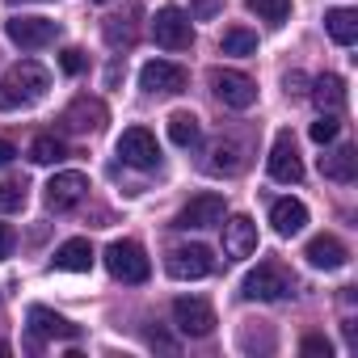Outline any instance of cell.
<instances>
[{
	"label": "cell",
	"instance_id": "2",
	"mask_svg": "<svg viewBox=\"0 0 358 358\" xmlns=\"http://www.w3.org/2000/svg\"><path fill=\"white\" fill-rule=\"evenodd\" d=\"M241 291H245V299H287V295L295 291V278H291L278 262H262L257 270L245 274Z\"/></svg>",
	"mask_w": 358,
	"mask_h": 358
},
{
	"label": "cell",
	"instance_id": "1",
	"mask_svg": "<svg viewBox=\"0 0 358 358\" xmlns=\"http://www.w3.org/2000/svg\"><path fill=\"white\" fill-rule=\"evenodd\" d=\"M51 89V76L43 64L34 59H22L5 72V80H0V110H17V106H34L43 93Z\"/></svg>",
	"mask_w": 358,
	"mask_h": 358
},
{
	"label": "cell",
	"instance_id": "10",
	"mask_svg": "<svg viewBox=\"0 0 358 358\" xmlns=\"http://www.w3.org/2000/svg\"><path fill=\"white\" fill-rule=\"evenodd\" d=\"M215 224H224V194H199V199H190L182 211H177V220H173V228H215Z\"/></svg>",
	"mask_w": 358,
	"mask_h": 358
},
{
	"label": "cell",
	"instance_id": "20",
	"mask_svg": "<svg viewBox=\"0 0 358 358\" xmlns=\"http://www.w3.org/2000/svg\"><path fill=\"white\" fill-rule=\"evenodd\" d=\"M320 173L333 177V182H354V173H358V152H354V148H333L329 156H320Z\"/></svg>",
	"mask_w": 358,
	"mask_h": 358
},
{
	"label": "cell",
	"instance_id": "21",
	"mask_svg": "<svg viewBox=\"0 0 358 358\" xmlns=\"http://www.w3.org/2000/svg\"><path fill=\"white\" fill-rule=\"evenodd\" d=\"M312 101L324 110V114H333V110H341L345 106V85H341V76H333V72H324V76H316V89H312Z\"/></svg>",
	"mask_w": 358,
	"mask_h": 358
},
{
	"label": "cell",
	"instance_id": "11",
	"mask_svg": "<svg viewBox=\"0 0 358 358\" xmlns=\"http://www.w3.org/2000/svg\"><path fill=\"white\" fill-rule=\"evenodd\" d=\"M85 194H89V177L76 173V169L55 173L51 182H47V207H51V211H72V207H80Z\"/></svg>",
	"mask_w": 358,
	"mask_h": 358
},
{
	"label": "cell",
	"instance_id": "25",
	"mask_svg": "<svg viewBox=\"0 0 358 358\" xmlns=\"http://www.w3.org/2000/svg\"><path fill=\"white\" fill-rule=\"evenodd\" d=\"M68 156V148H64V139H55V135H38L34 143H30V160L34 164H55V160H64Z\"/></svg>",
	"mask_w": 358,
	"mask_h": 358
},
{
	"label": "cell",
	"instance_id": "12",
	"mask_svg": "<svg viewBox=\"0 0 358 358\" xmlns=\"http://www.w3.org/2000/svg\"><path fill=\"white\" fill-rule=\"evenodd\" d=\"M5 34H9L22 51H38V47H47V43H55L59 22H47V17H13V22H5Z\"/></svg>",
	"mask_w": 358,
	"mask_h": 358
},
{
	"label": "cell",
	"instance_id": "18",
	"mask_svg": "<svg viewBox=\"0 0 358 358\" xmlns=\"http://www.w3.org/2000/svg\"><path fill=\"white\" fill-rule=\"evenodd\" d=\"M270 224H274L278 236H295V232H303V224H308V207H303L299 199H278V203L270 207Z\"/></svg>",
	"mask_w": 358,
	"mask_h": 358
},
{
	"label": "cell",
	"instance_id": "14",
	"mask_svg": "<svg viewBox=\"0 0 358 358\" xmlns=\"http://www.w3.org/2000/svg\"><path fill=\"white\" fill-rule=\"evenodd\" d=\"M64 131H72V135H93V131H101L106 127V106L97 101V97H76L68 110H64Z\"/></svg>",
	"mask_w": 358,
	"mask_h": 358
},
{
	"label": "cell",
	"instance_id": "35",
	"mask_svg": "<svg viewBox=\"0 0 358 358\" xmlns=\"http://www.w3.org/2000/svg\"><path fill=\"white\" fill-rule=\"evenodd\" d=\"M97 5H106V0H97Z\"/></svg>",
	"mask_w": 358,
	"mask_h": 358
},
{
	"label": "cell",
	"instance_id": "23",
	"mask_svg": "<svg viewBox=\"0 0 358 358\" xmlns=\"http://www.w3.org/2000/svg\"><path fill=\"white\" fill-rule=\"evenodd\" d=\"M169 139H173L177 148H194V143H199V118H194L190 110L169 114Z\"/></svg>",
	"mask_w": 358,
	"mask_h": 358
},
{
	"label": "cell",
	"instance_id": "32",
	"mask_svg": "<svg viewBox=\"0 0 358 358\" xmlns=\"http://www.w3.org/2000/svg\"><path fill=\"white\" fill-rule=\"evenodd\" d=\"M13 245H17L13 228H9V224H0V257H9V253H13Z\"/></svg>",
	"mask_w": 358,
	"mask_h": 358
},
{
	"label": "cell",
	"instance_id": "29",
	"mask_svg": "<svg viewBox=\"0 0 358 358\" xmlns=\"http://www.w3.org/2000/svg\"><path fill=\"white\" fill-rule=\"evenodd\" d=\"M337 131H341V122H337V114H320L316 122H312V139L324 148V143H333L337 139Z\"/></svg>",
	"mask_w": 358,
	"mask_h": 358
},
{
	"label": "cell",
	"instance_id": "17",
	"mask_svg": "<svg viewBox=\"0 0 358 358\" xmlns=\"http://www.w3.org/2000/svg\"><path fill=\"white\" fill-rule=\"evenodd\" d=\"M257 249V224L249 215H232L224 224V253L228 257H249Z\"/></svg>",
	"mask_w": 358,
	"mask_h": 358
},
{
	"label": "cell",
	"instance_id": "28",
	"mask_svg": "<svg viewBox=\"0 0 358 358\" xmlns=\"http://www.w3.org/2000/svg\"><path fill=\"white\" fill-rule=\"evenodd\" d=\"M22 207H26V186L22 182H5V186H0V215L22 211Z\"/></svg>",
	"mask_w": 358,
	"mask_h": 358
},
{
	"label": "cell",
	"instance_id": "16",
	"mask_svg": "<svg viewBox=\"0 0 358 358\" xmlns=\"http://www.w3.org/2000/svg\"><path fill=\"white\" fill-rule=\"evenodd\" d=\"M303 257H308V266H316V270H341L350 253H345V245H341L333 232H320V236H312V241H308Z\"/></svg>",
	"mask_w": 358,
	"mask_h": 358
},
{
	"label": "cell",
	"instance_id": "9",
	"mask_svg": "<svg viewBox=\"0 0 358 358\" xmlns=\"http://www.w3.org/2000/svg\"><path fill=\"white\" fill-rule=\"evenodd\" d=\"M270 177L282 186H295L303 177V160H299V148H295V135L291 131H278L274 135V148H270Z\"/></svg>",
	"mask_w": 358,
	"mask_h": 358
},
{
	"label": "cell",
	"instance_id": "4",
	"mask_svg": "<svg viewBox=\"0 0 358 358\" xmlns=\"http://www.w3.org/2000/svg\"><path fill=\"white\" fill-rule=\"evenodd\" d=\"M106 270H110L118 282H148L152 262H148V253H143L135 241H114V245L106 249Z\"/></svg>",
	"mask_w": 358,
	"mask_h": 358
},
{
	"label": "cell",
	"instance_id": "3",
	"mask_svg": "<svg viewBox=\"0 0 358 358\" xmlns=\"http://www.w3.org/2000/svg\"><path fill=\"white\" fill-rule=\"evenodd\" d=\"M207 85H211V93H215L224 106H232V110H249V106L257 101V85H253L245 72H236V68H211V72H207Z\"/></svg>",
	"mask_w": 358,
	"mask_h": 358
},
{
	"label": "cell",
	"instance_id": "5",
	"mask_svg": "<svg viewBox=\"0 0 358 358\" xmlns=\"http://www.w3.org/2000/svg\"><path fill=\"white\" fill-rule=\"evenodd\" d=\"M164 270H169L173 278L190 282V278H207V274L215 270V257H211L207 245H177V249H169Z\"/></svg>",
	"mask_w": 358,
	"mask_h": 358
},
{
	"label": "cell",
	"instance_id": "27",
	"mask_svg": "<svg viewBox=\"0 0 358 358\" xmlns=\"http://www.w3.org/2000/svg\"><path fill=\"white\" fill-rule=\"evenodd\" d=\"M245 5H249L262 22H270V26H282L287 13H291V0H245Z\"/></svg>",
	"mask_w": 358,
	"mask_h": 358
},
{
	"label": "cell",
	"instance_id": "6",
	"mask_svg": "<svg viewBox=\"0 0 358 358\" xmlns=\"http://www.w3.org/2000/svg\"><path fill=\"white\" fill-rule=\"evenodd\" d=\"M118 156H122V164H131V169H156L160 164V148H156V135L148 131V127H127L122 135H118Z\"/></svg>",
	"mask_w": 358,
	"mask_h": 358
},
{
	"label": "cell",
	"instance_id": "31",
	"mask_svg": "<svg viewBox=\"0 0 358 358\" xmlns=\"http://www.w3.org/2000/svg\"><path fill=\"white\" fill-rule=\"evenodd\" d=\"M303 354H316V358H329L333 354V345H329V337H320V333H312V337H303V345H299Z\"/></svg>",
	"mask_w": 358,
	"mask_h": 358
},
{
	"label": "cell",
	"instance_id": "7",
	"mask_svg": "<svg viewBox=\"0 0 358 358\" xmlns=\"http://www.w3.org/2000/svg\"><path fill=\"white\" fill-rule=\"evenodd\" d=\"M152 38L164 47V51H186L190 43H194V30H190V17L182 13V9H160L156 17H152Z\"/></svg>",
	"mask_w": 358,
	"mask_h": 358
},
{
	"label": "cell",
	"instance_id": "26",
	"mask_svg": "<svg viewBox=\"0 0 358 358\" xmlns=\"http://www.w3.org/2000/svg\"><path fill=\"white\" fill-rule=\"evenodd\" d=\"M224 55H253L257 51V34L253 30H241V26H232V30H224Z\"/></svg>",
	"mask_w": 358,
	"mask_h": 358
},
{
	"label": "cell",
	"instance_id": "8",
	"mask_svg": "<svg viewBox=\"0 0 358 358\" xmlns=\"http://www.w3.org/2000/svg\"><path fill=\"white\" fill-rule=\"evenodd\" d=\"M173 324H177V333H186V337H207L215 329V312H211L207 299L182 295V299H173Z\"/></svg>",
	"mask_w": 358,
	"mask_h": 358
},
{
	"label": "cell",
	"instance_id": "30",
	"mask_svg": "<svg viewBox=\"0 0 358 358\" xmlns=\"http://www.w3.org/2000/svg\"><path fill=\"white\" fill-rule=\"evenodd\" d=\"M85 64H89V59H85V51H76V47H68V51L59 55V68H64L68 76H80V72H85Z\"/></svg>",
	"mask_w": 358,
	"mask_h": 358
},
{
	"label": "cell",
	"instance_id": "19",
	"mask_svg": "<svg viewBox=\"0 0 358 358\" xmlns=\"http://www.w3.org/2000/svg\"><path fill=\"white\" fill-rule=\"evenodd\" d=\"M93 266V245L89 241H64L59 249H55V270H68V274H85Z\"/></svg>",
	"mask_w": 358,
	"mask_h": 358
},
{
	"label": "cell",
	"instance_id": "13",
	"mask_svg": "<svg viewBox=\"0 0 358 358\" xmlns=\"http://www.w3.org/2000/svg\"><path fill=\"white\" fill-rule=\"evenodd\" d=\"M139 89L143 93H182L186 89V68L164 64V59H152V64L139 68Z\"/></svg>",
	"mask_w": 358,
	"mask_h": 358
},
{
	"label": "cell",
	"instance_id": "33",
	"mask_svg": "<svg viewBox=\"0 0 358 358\" xmlns=\"http://www.w3.org/2000/svg\"><path fill=\"white\" fill-rule=\"evenodd\" d=\"M13 156H17V148H13L9 139H0V169H5V164H9Z\"/></svg>",
	"mask_w": 358,
	"mask_h": 358
},
{
	"label": "cell",
	"instance_id": "36",
	"mask_svg": "<svg viewBox=\"0 0 358 358\" xmlns=\"http://www.w3.org/2000/svg\"><path fill=\"white\" fill-rule=\"evenodd\" d=\"M13 5H17V0H13Z\"/></svg>",
	"mask_w": 358,
	"mask_h": 358
},
{
	"label": "cell",
	"instance_id": "22",
	"mask_svg": "<svg viewBox=\"0 0 358 358\" xmlns=\"http://www.w3.org/2000/svg\"><path fill=\"white\" fill-rule=\"evenodd\" d=\"M324 30H329V38L337 47H350L358 38V17L350 9H333V13H324Z\"/></svg>",
	"mask_w": 358,
	"mask_h": 358
},
{
	"label": "cell",
	"instance_id": "24",
	"mask_svg": "<svg viewBox=\"0 0 358 358\" xmlns=\"http://www.w3.org/2000/svg\"><path fill=\"white\" fill-rule=\"evenodd\" d=\"M211 156H215V160L207 164L211 173H236V169L245 164V160H241V143H232V139H220Z\"/></svg>",
	"mask_w": 358,
	"mask_h": 358
},
{
	"label": "cell",
	"instance_id": "34",
	"mask_svg": "<svg viewBox=\"0 0 358 358\" xmlns=\"http://www.w3.org/2000/svg\"><path fill=\"white\" fill-rule=\"evenodd\" d=\"M0 354H9V345H5V341H0Z\"/></svg>",
	"mask_w": 358,
	"mask_h": 358
},
{
	"label": "cell",
	"instance_id": "15",
	"mask_svg": "<svg viewBox=\"0 0 358 358\" xmlns=\"http://www.w3.org/2000/svg\"><path fill=\"white\" fill-rule=\"evenodd\" d=\"M30 329H34L38 341H76V337H80V324L64 320L59 312H51V308H43V303L30 308Z\"/></svg>",
	"mask_w": 358,
	"mask_h": 358
}]
</instances>
